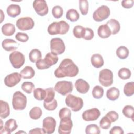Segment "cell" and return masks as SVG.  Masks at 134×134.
<instances>
[{"instance_id": "1", "label": "cell", "mask_w": 134, "mask_h": 134, "mask_svg": "<svg viewBox=\"0 0 134 134\" xmlns=\"http://www.w3.org/2000/svg\"><path fill=\"white\" fill-rule=\"evenodd\" d=\"M79 73V68L73 61L69 58L63 59L59 67L54 71V75L57 78L74 77Z\"/></svg>"}, {"instance_id": "2", "label": "cell", "mask_w": 134, "mask_h": 134, "mask_svg": "<svg viewBox=\"0 0 134 134\" xmlns=\"http://www.w3.org/2000/svg\"><path fill=\"white\" fill-rule=\"evenodd\" d=\"M70 29V25L64 20L52 23L48 28V32L51 35H64Z\"/></svg>"}, {"instance_id": "3", "label": "cell", "mask_w": 134, "mask_h": 134, "mask_svg": "<svg viewBox=\"0 0 134 134\" xmlns=\"http://www.w3.org/2000/svg\"><path fill=\"white\" fill-rule=\"evenodd\" d=\"M26 96L20 91H16L13 96L12 105L13 108L16 110H24L27 105Z\"/></svg>"}, {"instance_id": "4", "label": "cell", "mask_w": 134, "mask_h": 134, "mask_svg": "<svg viewBox=\"0 0 134 134\" xmlns=\"http://www.w3.org/2000/svg\"><path fill=\"white\" fill-rule=\"evenodd\" d=\"M65 103L74 112L80 110L83 106V100L82 98L72 94L67 95L65 98Z\"/></svg>"}, {"instance_id": "5", "label": "cell", "mask_w": 134, "mask_h": 134, "mask_svg": "<svg viewBox=\"0 0 134 134\" xmlns=\"http://www.w3.org/2000/svg\"><path fill=\"white\" fill-rule=\"evenodd\" d=\"M99 82L102 85L108 87L113 83V73L110 70L104 69L102 70L99 73Z\"/></svg>"}, {"instance_id": "6", "label": "cell", "mask_w": 134, "mask_h": 134, "mask_svg": "<svg viewBox=\"0 0 134 134\" xmlns=\"http://www.w3.org/2000/svg\"><path fill=\"white\" fill-rule=\"evenodd\" d=\"M73 89V85L72 83L70 81H59L54 86L55 91L63 96H65L72 92Z\"/></svg>"}, {"instance_id": "7", "label": "cell", "mask_w": 134, "mask_h": 134, "mask_svg": "<svg viewBox=\"0 0 134 134\" xmlns=\"http://www.w3.org/2000/svg\"><path fill=\"white\" fill-rule=\"evenodd\" d=\"M110 14V11L109 7L106 5H102L94 11L93 18L95 21L100 22L107 19Z\"/></svg>"}, {"instance_id": "8", "label": "cell", "mask_w": 134, "mask_h": 134, "mask_svg": "<svg viewBox=\"0 0 134 134\" xmlns=\"http://www.w3.org/2000/svg\"><path fill=\"white\" fill-rule=\"evenodd\" d=\"M9 61L13 67L15 69H19L24 64L25 58L24 55L19 51H14L9 55Z\"/></svg>"}, {"instance_id": "9", "label": "cell", "mask_w": 134, "mask_h": 134, "mask_svg": "<svg viewBox=\"0 0 134 134\" xmlns=\"http://www.w3.org/2000/svg\"><path fill=\"white\" fill-rule=\"evenodd\" d=\"M50 49L51 52L60 55L65 51V46L61 38H54L50 40Z\"/></svg>"}, {"instance_id": "10", "label": "cell", "mask_w": 134, "mask_h": 134, "mask_svg": "<svg viewBox=\"0 0 134 134\" xmlns=\"http://www.w3.org/2000/svg\"><path fill=\"white\" fill-rule=\"evenodd\" d=\"M16 25L19 30L25 31L32 29L35 25V22L31 17H25L19 18L17 20Z\"/></svg>"}, {"instance_id": "11", "label": "cell", "mask_w": 134, "mask_h": 134, "mask_svg": "<svg viewBox=\"0 0 134 134\" xmlns=\"http://www.w3.org/2000/svg\"><path fill=\"white\" fill-rule=\"evenodd\" d=\"M73 127V122L71 118L66 117L60 119L58 132L60 134H70Z\"/></svg>"}, {"instance_id": "12", "label": "cell", "mask_w": 134, "mask_h": 134, "mask_svg": "<svg viewBox=\"0 0 134 134\" xmlns=\"http://www.w3.org/2000/svg\"><path fill=\"white\" fill-rule=\"evenodd\" d=\"M33 7L37 14L40 16H44L48 13L49 9L46 1L35 0L33 2Z\"/></svg>"}, {"instance_id": "13", "label": "cell", "mask_w": 134, "mask_h": 134, "mask_svg": "<svg viewBox=\"0 0 134 134\" xmlns=\"http://www.w3.org/2000/svg\"><path fill=\"white\" fill-rule=\"evenodd\" d=\"M56 127V121L52 117H47L43 119L42 128L46 133L51 134L54 132Z\"/></svg>"}, {"instance_id": "14", "label": "cell", "mask_w": 134, "mask_h": 134, "mask_svg": "<svg viewBox=\"0 0 134 134\" xmlns=\"http://www.w3.org/2000/svg\"><path fill=\"white\" fill-rule=\"evenodd\" d=\"M100 115L99 109L93 108L84 111L82 114V118L86 121H95L97 120Z\"/></svg>"}, {"instance_id": "15", "label": "cell", "mask_w": 134, "mask_h": 134, "mask_svg": "<svg viewBox=\"0 0 134 134\" xmlns=\"http://www.w3.org/2000/svg\"><path fill=\"white\" fill-rule=\"evenodd\" d=\"M21 75L20 73L17 72H14L9 75H7L4 79L5 84L9 87H12L15 86L21 80Z\"/></svg>"}, {"instance_id": "16", "label": "cell", "mask_w": 134, "mask_h": 134, "mask_svg": "<svg viewBox=\"0 0 134 134\" xmlns=\"http://www.w3.org/2000/svg\"><path fill=\"white\" fill-rule=\"evenodd\" d=\"M75 87L77 91L81 94H86L90 89L89 84L82 79H79L75 81Z\"/></svg>"}, {"instance_id": "17", "label": "cell", "mask_w": 134, "mask_h": 134, "mask_svg": "<svg viewBox=\"0 0 134 134\" xmlns=\"http://www.w3.org/2000/svg\"><path fill=\"white\" fill-rule=\"evenodd\" d=\"M19 44L14 40L12 39H5L2 42L3 48L7 51L16 50L18 48Z\"/></svg>"}, {"instance_id": "18", "label": "cell", "mask_w": 134, "mask_h": 134, "mask_svg": "<svg viewBox=\"0 0 134 134\" xmlns=\"http://www.w3.org/2000/svg\"><path fill=\"white\" fill-rule=\"evenodd\" d=\"M6 12L9 17L15 18L20 14L21 8L18 5L11 4L7 7Z\"/></svg>"}, {"instance_id": "19", "label": "cell", "mask_w": 134, "mask_h": 134, "mask_svg": "<svg viewBox=\"0 0 134 134\" xmlns=\"http://www.w3.org/2000/svg\"><path fill=\"white\" fill-rule=\"evenodd\" d=\"M97 34L99 37L102 39L107 38L111 35V31L106 24L102 25L98 27Z\"/></svg>"}, {"instance_id": "20", "label": "cell", "mask_w": 134, "mask_h": 134, "mask_svg": "<svg viewBox=\"0 0 134 134\" xmlns=\"http://www.w3.org/2000/svg\"><path fill=\"white\" fill-rule=\"evenodd\" d=\"M109 28L111 33L113 35L117 34L120 29V23L115 19H110L106 24Z\"/></svg>"}, {"instance_id": "21", "label": "cell", "mask_w": 134, "mask_h": 134, "mask_svg": "<svg viewBox=\"0 0 134 134\" xmlns=\"http://www.w3.org/2000/svg\"><path fill=\"white\" fill-rule=\"evenodd\" d=\"M91 62L92 65L96 68H99L103 66L104 64V61L102 56L98 53L92 55L91 58Z\"/></svg>"}, {"instance_id": "22", "label": "cell", "mask_w": 134, "mask_h": 134, "mask_svg": "<svg viewBox=\"0 0 134 134\" xmlns=\"http://www.w3.org/2000/svg\"><path fill=\"white\" fill-rule=\"evenodd\" d=\"M44 60L47 65L50 68L51 66L55 64L58 61L57 54L53 52H48L45 56Z\"/></svg>"}, {"instance_id": "23", "label": "cell", "mask_w": 134, "mask_h": 134, "mask_svg": "<svg viewBox=\"0 0 134 134\" xmlns=\"http://www.w3.org/2000/svg\"><path fill=\"white\" fill-rule=\"evenodd\" d=\"M120 92L119 89L115 87H112L107 90L106 97L107 98L112 101H115L117 99L119 96Z\"/></svg>"}, {"instance_id": "24", "label": "cell", "mask_w": 134, "mask_h": 134, "mask_svg": "<svg viewBox=\"0 0 134 134\" xmlns=\"http://www.w3.org/2000/svg\"><path fill=\"white\" fill-rule=\"evenodd\" d=\"M20 74L22 78L24 79H30L35 76V72L31 66H26L20 72Z\"/></svg>"}, {"instance_id": "25", "label": "cell", "mask_w": 134, "mask_h": 134, "mask_svg": "<svg viewBox=\"0 0 134 134\" xmlns=\"http://www.w3.org/2000/svg\"><path fill=\"white\" fill-rule=\"evenodd\" d=\"M1 105V113L0 117L1 118L5 119L9 116L10 114V108L8 104L2 100H0Z\"/></svg>"}, {"instance_id": "26", "label": "cell", "mask_w": 134, "mask_h": 134, "mask_svg": "<svg viewBox=\"0 0 134 134\" xmlns=\"http://www.w3.org/2000/svg\"><path fill=\"white\" fill-rule=\"evenodd\" d=\"M15 27L12 23H6L2 27V32L6 36H12L15 33Z\"/></svg>"}, {"instance_id": "27", "label": "cell", "mask_w": 134, "mask_h": 134, "mask_svg": "<svg viewBox=\"0 0 134 134\" xmlns=\"http://www.w3.org/2000/svg\"><path fill=\"white\" fill-rule=\"evenodd\" d=\"M41 51L39 49H34L29 52V59L31 62L35 63L41 59Z\"/></svg>"}, {"instance_id": "28", "label": "cell", "mask_w": 134, "mask_h": 134, "mask_svg": "<svg viewBox=\"0 0 134 134\" xmlns=\"http://www.w3.org/2000/svg\"><path fill=\"white\" fill-rule=\"evenodd\" d=\"M79 14L74 9H69L66 13V18L72 22L76 21L79 19Z\"/></svg>"}, {"instance_id": "29", "label": "cell", "mask_w": 134, "mask_h": 134, "mask_svg": "<svg viewBox=\"0 0 134 134\" xmlns=\"http://www.w3.org/2000/svg\"><path fill=\"white\" fill-rule=\"evenodd\" d=\"M116 55L120 59H125L128 57L129 50L125 46H120L116 50Z\"/></svg>"}, {"instance_id": "30", "label": "cell", "mask_w": 134, "mask_h": 134, "mask_svg": "<svg viewBox=\"0 0 134 134\" xmlns=\"http://www.w3.org/2000/svg\"><path fill=\"white\" fill-rule=\"evenodd\" d=\"M42 114V112L41 109L39 107L35 106L30 110L29 115L31 119L37 120L41 117Z\"/></svg>"}, {"instance_id": "31", "label": "cell", "mask_w": 134, "mask_h": 134, "mask_svg": "<svg viewBox=\"0 0 134 134\" xmlns=\"http://www.w3.org/2000/svg\"><path fill=\"white\" fill-rule=\"evenodd\" d=\"M18 127L16 121L14 119H9L7 120L5 124L4 128H6L10 133L15 130Z\"/></svg>"}, {"instance_id": "32", "label": "cell", "mask_w": 134, "mask_h": 134, "mask_svg": "<svg viewBox=\"0 0 134 134\" xmlns=\"http://www.w3.org/2000/svg\"><path fill=\"white\" fill-rule=\"evenodd\" d=\"M124 93L127 96H131L134 94V82L127 83L124 87Z\"/></svg>"}, {"instance_id": "33", "label": "cell", "mask_w": 134, "mask_h": 134, "mask_svg": "<svg viewBox=\"0 0 134 134\" xmlns=\"http://www.w3.org/2000/svg\"><path fill=\"white\" fill-rule=\"evenodd\" d=\"M46 92L45 90L41 88H37L34 91V96L38 100H42L45 98Z\"/></svg>"}, {"instance_id": "34", "label": "cell", "mask_w": 134, "mask_h": 134, "mask_svg": "<svg viewBox=\"0 0 134 134\" xmlns=\"http://www.w3.org/2000/svg\"><path fill=\"white\" fill-rule=\"evenodd\" d=\"M46 95L45 98L44 99V102L49 103L53 100L55 96L54 89L52 87H49L45 89Z\"/></svg>"}, {"instance_id": "35", "label": "cell", "mask_w": 134, "mask_h": 134, "mask_svg": "<svg viewBox=\"0 0 134 134\" xmlns=\"http://www.w3.org/2000/svg\"><path fill=\"white\" fill-rule=\"evenodd\" d=\"M130 70L126 68H122L120 69L118 72V76L122 80H127L131 76Z\"/></svg>"}, {"instance_id": "36", "label": "cell", "mask_w": 134, "mask_h": 134, "mask_svg": "<svg viewBox=\"0 0 134 134\" xmlns=\"http://www.w3.org/2000/svg\"><path fill=\"white\" fill-rule=\"evenodd\" d=\"M133 113H134V108L131 105H126L122 109L123 115L127 118H131L132 120L133 118Z\"/></svg>"}, {"instance_id": "37", "label": "cell", "mask_w": 134, "mask_h": 134, "mask_svg": "<svg viewBox=\"0 0 134 134\" xmlns=\"http://www.w3.org/2000/svg\"><path fill=\"white\" fill-rule=\"evenodd\" d=\"M85 133L86 134H99L100 133V129L97 125L90 124L86 127Z\"/></svg>"}, {"instance_id": "38", "label": "cell", "mask_w": 134, "mask_h": 134, "mask_svg": "<svg viewBox=\"0 0 134 134\" xmlns=\"http://www.w3.org/2000/svg\"><path fill=\"white\" fill-rule=\"evenodd\" d=\"M104 89L99 85L94 86L92 90V95L96 99H99L103 96Z\"/></svg>"}, {"instance_id": "39", "label": "cell", "mask_w": 134, "mask_h": 134, "mask_svg": "<svg viewBox=\"0 0 134 134\" xmlns=\"http://www.w3.org/2000/svg\"><path fill=\"white\" fill-rule=\"evenodd\" d=\"M79 9L83 15H87L88 11V2L87 0H79Z\"/></svg>"}, {"instance_id": "40", "label": "cell", "mask_w": 134, "mask_h": 134, "mask_svg": "<svg viewBox=\"0 0 134 134\" xmlns=\"http://www.w3.org/2000/svg\"><path fill=\"white\" fill-rule=\"evenodd\" d=\"M21 88L27 94H30L34 91L35 85L31 82H25L21 85Z\"/></svg>"}, {"instance_id": "41", "label": "cell", "mask_w": 134, "mask_h": 134, "mask_svg": "<svg viewBox=\"0 0 134 134\" xmlns=\"http://www.w3.org/2000/svg\"><path fill=\"white\" fill-rule=\"evenodd\" d=\"M85 28L82 26L77 25L75 26L73 30V33L74 37L76 38H82L84 34Z\"/></svg>"}, {"instance_id": "42", "label": "cell", "mask_w": 134, "mask_h": 134, "mask_svg": "<svg viewBox=\"0 0 134 134\" xmlns=\"http://www.w3.org/2000/svg\"><path fill=\"white\" fill-rule=\"evenodd\" d=\"M52 14L53 17L55 18H60L62 17L63 14L62 8L60 6H55L52 9Z\"/></svg>"}, {"instance_id": "43", "label": "cell", "mask_w": 134, "mask_h": 134, "mask_svg": "<svg viewBox=\"0 0 134 134\" xmlns=\"http://www.w3.org/2000/svg\"><path fill=\"white\" fill-rule=\"evenodd\" d=\"M111 122L110 120L105 116H104L99 121V126L103 129H107L111 126Z\"/></svg>"}, {"instance_id": "44", "label": "cell", "mask_w": 134, "mask_h": 134, "mask_svg": "<svg viewBox=\"0 0 134 134\" xmlns=\"http://www.w3.org/2000/svg\"><path fill=\"white\" fill-rule=\"evenodd\" d=\"M94 36V31L91 28H85L82 38L87 40H90L92 39Z\"/></svg>"}, {"instance_id": "45", "label": "cell", "mask_w": 134, "mask_h": 134, "mask_svg": "<svg viewBox=\"0 0 134 134\" xmlns=\"http://www.w3.org/2000/svg\"><path fill=\"white\" fill-rule=\"evenodd\" d=\"M59 116L60 119L63 118H66V117L71 118V110L66 107L62 108L59 111Z\"/></svg>"}, {"instance_id": "46", "label": "cell", "mask_w": 134, "mask_h": 134, "mask_svg": "<svg viewBox=\"0 0 134 134\" xmlns=\"http://www.w3.org/2000/svg\"><path fill=\"white\" fill-rule=\"evenodd\" d=\"M58 106L57 101L56 99H54L53 100H52L51 102L49 103H45L43 102V106L46 109L49 110V111H52L56 109L57 107Z\"/></svg>"}, {"instance_id": "47", "label": "cell", "mask_w": 134, "mask_h": 134, "mask_svg": "<svg viewBox=\"0 0 134 134\" xmlns=\"http://www.w3.org/2000/svg\"><path fill=\"white\" fill-rule=\"evenodd\" d=\"M15 38L18 41L22 42H25L29 39V37L27 34L20 32H18L16 34Z\"/></svg>"}, {"instance_id": "48", "label": "cell", "mask_w": 134, "mask_h": 134, "mask_svg": "<svg viewBox=\"0 0 134 134\" xmlns=\"http://www.w3.org/2000/svg\"><path fill=\"white\" fill-rule=\"evenodd\" d=\"M106 116L110 120L111 122H115L119 117L118 114L115 111H110L107 113Z\"/></svg>"}, {"instance_id": "49", "label": "cell", "mask_w": 134, "mask_h": 134, "mask_svg": "<svg viewBox=\"0 0 134 134\" xmlns=\"http://www.w3.org/2000/svg\"><path fill=\"white\" fill-rule=\"evenodd\" d=\"M36 65L37 69L39 70H44L49 68L45 62L44 59H40L36 62Z\"/></svg>"}, {"instance_id": "50", "label": "cell", "mask_w": 134, "mask_h": 134, "mask_svg": "<svg viewBox=\"0 0 134 134\" xmlns=\"http://www.w3.org/2000/svg\"><path fill=\"white\" fill-rule=\"evenodd\" d=\"M124 133L122 128L119 126H114L110 130V134H123Z\"/></svg>"}, {"instance_id": "51", "label": "cell", "mask_w": 134, "mask_h": 134, "mask_svg": "<svg viewBox=\"0 0 134 134\" xmlns=\"http://www.w3.org/2000/svg\"><path fill=\"white\" fill-rule=\"evenodd\" d=\"M134 1L133 0H124L121 2V5L125 8H130L133 6Z\"/></svg>"}, {"instance_id": "52", "label": "cell", "mask_w": 134, "mask_h": 134, "mask_svg": "<svg viewBox=\"0 0 134 134\" xmlns=\"http://www.w3.org/2000/svg\"><path fill=\"white\" fill-rule=\"evenodd\" d=\"M29 133H39V134H44L46 133L43 130V128H36L32 129H31L29 131Z\"/></svg>"}, {"instance_id": "53", "label": "cell", "mask_w": 134, "mask_h": 134, "mask_svg": "<svg viewBox=\"0 0 134 134\" xmlns=\"http://www.w3.org/2000/svg\"><path fill=\"white\" fill-rule=\"evenodd\" d=\"M1 134H4V133H6V134H10V132L8 131L6 128H2V129H1Z\"/></svg>"}, {"instance_id": "54", "label": "cell", "mask_w": 134, "mask_h": 134, "mask_svg": "<svg viewBox=\"0 0 134 134\" xmlns=\"http://www.w3.org/2000/svg\"><path fill=\"white\" fill-rule=\"evenodd\" d=\"M0 121H1V129H2L3 128V121H2V119H1Z\"/></svg>"}]
</instances>
